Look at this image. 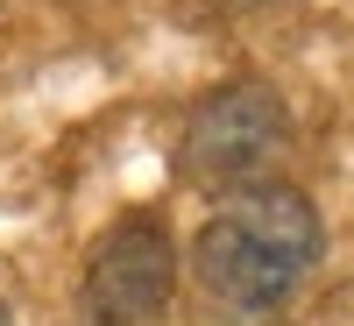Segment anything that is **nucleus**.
Returning a JSON list of instances; mask_svg holds the SVG:
<instances>
[{"instance_id":"obj_6","label":"nucleus","mask_w":354,"mask_h":326,"mask_svg":"<svg viewBox=\"0 0 354 326\" xmlns=\"http://www.w3.org/2000/svg\"><path fill=\"white\" fill-rule=\"evenodd\" d=\"M71 8H85V0H71Z\"/></svg>"},{"instance_id":"obj_2","label":"nucleus","mask_w":354,"mask_h":326,"mask_svg":"<svg viewBox=\"0 0 354 326\" xmlns=\"http://www.w3.org/2000/svg\"><path fill=\"white\" fill-rule=\"evenodd\" d=\"M290 150V114L270 85H220L185 114V135H177V170L205 192H248L270 185V170Z\"/></svg>"},{"instance_id":"obj_1","label":"nucleus","mask_w":354,"mask_h":326,"mask_svg":"<svg viewBox=\"0 0 354 326\" xmlns=\"http://www.w3.org/2000/svg\"><path fill=\"white\" fill-rule=\"evenodd\" d=\"M326 227L298 185H248L213 206L192 242V270L234 312H277L290 291L319 270Z\"/></svg>"},{"instance_id":"obj_3","label":"nucleus","mask_w":354,"mask_h":326,"mask_svg":"<svg viewBox=\"0 0 354 326\" xmlns=\"http://www.w3.org/2000/svg\"><path fill=\"white\" fill-rule=\"evenodd\" d=\"M177 291V242L170 227L149 213H128L113 220L93 255H85V284H78V305L85 326H156L163 305Z\"/></svg>"},{"instance_id":"obj_5","label":"nucleus","mask_w":354,"mask_h":326,"mask_svg":"<svg viewBox=\"0 0 354 326\" xmlns=\"http://www.w3.org/2000/svg\"><path fill=\"white\" fill-rule=\"evenodd\" d=\"M0 326H15V319H8V298H0Z\"/></svg>"},{"instance_id":"obj_4","label":"nucleus","mask_w":354,"mask_h":326,"mask_svg":"<svg viewBox=\"0 0 354 326\" xmlns=\"http://www.w3.org/2000/svg\"><path fill=\"white\" fill-rule=\"evenodd\" d=\"M213 8H227V15H248V8H270V0H213Z\"/></svg>"}]
</instances>
